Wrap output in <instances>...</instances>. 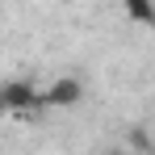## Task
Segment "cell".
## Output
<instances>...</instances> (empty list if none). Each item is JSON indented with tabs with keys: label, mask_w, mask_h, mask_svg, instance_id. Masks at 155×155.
Wrapping results in <instances>:
<instances>
[{
	"label": "cell",
	"mask_w": 155,
	"mask_h": 155,
	"mask_svg": "<svg viewBox=\"0 0 155 155\" xmlns=\"http://www.w3.org/2000/svg\"><path fill=\"white\" fill-rule=\"evenodd\" d=\"M84 101V84L76 76H59L51 80L46 88H38V105L42 109H71V105Z\"/></svg>",
	"instance_id": "cell-2"
},
{
	"label": "cell",
	"mask_w": 155,
	"mask_h": 155,
	"mask_svg": "<svg viewBox=\"0 0 155 155\" xmlns=\"http://www.w3.org/2000/svg\"><path fill=\"white\" fill-rule=\"evenodd\" d=\"M130 143H134V151H151V138H147V130H130Z\"/></svg>",
	"instance_id": "cell-4"
},
{
	"label": "cell",
	"mask_w": 155,
	"mask_h": 155,
	"mask_svg": "<svg viewBox=\"0 0 155 155\" xmlns=\"http://www.w3.org/2000/svg\"><path fill=\"white\" fill-rule=\"evenodd\" d=\"M109 155H113V151H109Z\"/></svg>",
	"instance_id": "cell-5"
},
{
	"label": "cell",
	"mask_w": 155,
	"mask_h": 155,
	"mask_svg": "<svg viewBox=\"0 0 155 155\" xmlns=\"http://www.w3.org/2000/svg\"><path fill=\"white\" fill-rule=\"evenodd\" d=\"M122 8H126L130 21H138V25H155V0H122Z\"/></svg>",
	"instance_id": "cell-3"
},
{
	"label": "cell",
	"mask_w": 155,
	"mask_h": 155,
	"mask_svg": "<svg viewBox=\"0 0 155 155\" xmlns=\"http://www.w3.org/2000/svg\"><path fill=\"white\" fill-rule=\"evenodd\" d=\"M34 109H42V105H38V88L29 80H4L0 84V117L25 122Z\"/></svg>",
	"instance_id": "cell-1"
}]
</instances>
